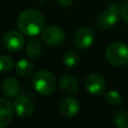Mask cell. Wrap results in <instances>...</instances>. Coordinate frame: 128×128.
Listing matches in <instances>:
<instances>
[{
	"instance_id": "obj_5",
	"label": "cell",
	"mask_w": 128,
	"mask_h": 128,
	"mask_svg": "<svg viewBox=\"0 0 128 128\" xmlns=\"http://www.w3.org/2000/svg\"><path fill=\"white\" fill-rule=\"evenodd\" d=\"M42 40L49 46H59L65 40V32L64 30L56 25H51L43 29L42 31Z\"/></svg>"
},
{
	"instance_id": "obj_4",
	"label": "cell",
	"mask_w": 128,
	"mask_h": 128,
	"mask_svg": "<svg viewBox=\"0 0 128 128\" xmlns=\"http://www.w3.org/2000/svg\"><path fill=\"white\" fill-rule=\"evenodd\" d=\"M120 16V7L118 3H111L103 12H101L96 18V27L100 30L110 29L115 25Z\"/></svg>"
},
{
	"instance_id": "obj_19",
	"label": "cell",
	"mask_w": 128,
	"mask_h": 128,
	"mask_svg": "<svg viewBox=\"0 0 128 128\" xmlns=\"http://www.w3.org/2000/svg\"><path fill=\"white\" fill-rule=\"evenodd\" d=\"M13 68V59L9 55H0V72L6 73Z\"/></svg>"
},
{
	"instance_id": "obj_20",
	"label": "cell",
	"mask_w": 128,
	"mask_h": 128,
	"mask_svg": "<svg viewBox=\"0 0 128 128\" xmlns=\"http://www.w3.org/2000/svg\"><path fill=\"white\" fill-rule=\"evenodd\" d=\"M120 17L124 22L128 24V2L120 8Z\"/></svg>"
},
{
	"instance_id": "obj_14",
	"label": "cell",
	"mask_w": 128,
	"mask_h": 128,
	"mask_svg": "<svg viewBox=\"0 0 128 128\" xmlns=\"http://www.w3.org/2000/svg\"><path fill=\"white\" fill-rule=\"evenodd\" d=\"M16 73L22 77H28L30 76L34 71V65L31 61L27 59H21L19 60L15 65Z\"/></svg>"
},
{
	"instance_id": "obj_15",
	"label": "cell",
	"mask_w": 128,
	"mask_h": 128,
	"mask_svg": "<svg viewBox=\"0 0 128 128\" xmlns=\"http://www.w3.org/2000/svg\"><path fill=\"white\" fill-rule=\"evenodd\" d=\"M42 51V44L38 39H31L26 45V55L29 58H38Z\"/></svg>"
},
{
	"instance_id": "obj_9",
	"label": "cell",
	"mask_w": 128,
	"mask_h": 128,
	"mask_svg": "<svg viewBox=\"0 0 128 128\" xmlns=\"http://www.w3.org/2000/svg\"><path fill=\"white\" fill-rule=\"evenodd\" d=\"M12 105H13L14 112L17 114V116L22 117V118L30 117L34 112L33 102L28 97H25V96L16 97Z\"/></svg>"
},
{
	"instance_id": "obj_18",
	"label": "cell",
	"mask_w": 128,
	"mask_h": 128,
	"mask_svg": "<svg viewBox=\"0 0 128 128\" xmlns=\"http://www.w3.org/2000/svg\"><path fill=\"white\" fill-rule=\"evenodd\" d=\"M79 63V55L74 50H69L64 55V64L67 67H74Z\"/></svg>"
},
{
	"instance_id": "obj_16",
	"label": "cell",
	"mask_w": 128,
	"mask_h": 128,
	"mask_svg": "<svg viewBox=\"0 0 128 128\" xmlns=\"http://www.w3.org/2000/svg\"><path fill=\"white\" fill-rule=\"evenodd\" d=\"M113 122L119 128H128V112L118 110L113 115Z\"/></svg>"
},
{
	"instance_id": "obj_11",
	"label": "cell",
	"mask_w": 128,
	"mask_h": 128,
	"mask_svg": "<svg viewBox=\"0 0 128 128\" xmlns=\"http://www.w3.org/2000/svg\"><path fill=\"white\" fill-rule=\"evenodd\" d=\"M13 105L6 98L0 97V128L8 126L13 119Z\"/></svg>"
},
{
	"instance_id": "obj_13",
	"label": "cell",
	"mask_w": 128,
	"mask_h": 128,
	"mask_svg": "<svg viewBox=\"0 0 128 128\" xmlns=\"http://www.w3.org/2000/svg\"><path fill=\"white\" fill-rule=\"evenodd\" d=\"M1 91L5 96H7L9 98L16 97L20 91L19 82L17 81L16 78H14L12 76L6 77L1 84Z\"/></svg>"
},
{
	"instance_id": "obj_8",
	"label": "cell",
	"mask_w": 128,
	"mask_h": 128,
	"mask_svg": "<svg viewBox=\"0 0 128 128\" xmlns=\"http://www.w3.org/2000/svg\"><path fill=\"white\" fill-rule=\"evenodd\" d=\"M24 43H25L24 36L22 35L21 32L16 30L8 31L3 37V45L5 49L11 52L20 50L24 46Z\"/></svg>"
},
{
	"instance_id": "obj_2",
	"label": "cell",
	"mask_w": 128,
	"mask_h": 128,
	"mask_svg": "<svg viewBox=\"0 0 128 128\" xmlns=\"http://www.w3.org/2000/svg\"><path fill=\"white\" fill-rule=\"evenodd\" d=\"M32 84L39 94L43 96H48L52 94L56 88V79L50 71L38 70L33 75Z\"/></svg>"
},
{
	"instance_id": "obj_7",
	"label": "cell",
	"mask_w": 128,
	"mask_h": 128,
	"mask_svg": "<svg viewBox=\"0 0 128 128\" xmlns=\"http://www.w3.org/2000/svg\"><path fill=\"white\" fill-rule=\"evenodd\" d=\"M73 44L79 49H86L93 44L94 32L88 27H81L73 34Z\"/></svg>"
},
{
	"instance_id": "obj_12",
	"label": "cell",
	"mask_w": 128,
	"mask_h": 128,
	"mask_svg": "<svg viewBox=\"0 0 128 128\" xmlns=\"http://www.w3.org/2000/svg\"><path fill=\"white\" fill-rule=\"evenodd\" d=\"M59 86L63 92L69 95L75 94L79 89V83L77 79L69 74H64L60 77L59 80Z\"/></svg>"
},
{
	"instance_id": "obj_10",
	"label": "cell",
	"mask_w": 128,
	"mask_h": 128,
	"mask_svg": "<svg viewBox=\"0 0 128 128\" xmlns=\"http://www.w3.org/2000/svg\"><path fill=\"white\" fill-rule=\"evenodd\" d=\"M58 108L61 115H63L66 118H71L79 112L80 105L76 98L71 96H66L59 101Z\"/></svg>"
},
{
	"instance_id": "obj_3",
	"label": "cell",
	"mask_w": 128,
	"mask_h": 128,
	"mask_svg": "<svg viewBox=\"0 0 128 128\" xmlns=\"http://www.w3.org/2000/svg\"><path fill=\"white\" fill-rule=\"evenodd\" d=\"M105 57L113 66H124L128 64V45L122 42L111 43L106 48Z\"/></svg>"
},
{
	"instance_id": "obj_21",
	"label": "cell",
	"mask_w": 128,
	"mask_h": 128,
	"mask_svg": "<svg viewBox=\"0 0 128 128\" xmlns=\"http://www.w3.org/2000/svg\"><path fill=\"white\" fill-rule=\"evenodd\" d=\"M56 2L60 7L66 8V7H69L73 3V0H56Z\"/></svg>"
},
{
	"instance_id": "obj_1",
	"label": "cell",
	"mask_w": 128,
	"mask_h": 128,
	"mask_svg": "<svg viewBox=\"0 0 128 128\" xmlns=\"http://www.w3.org/2000/svg\"><path fill=\"white\" fill-rule=\"evenodd\" d=\"M17 24L23 34L35 36L43 31L45 26V17L40 11L29 8L23 10L19 14Z\"/></svg>"
},
{
	"instance_id": "obj_17",
	"label": "cell",
	"mask_w": 128,
	"mask_h": 128,
	"mask_svg": "<svg viewBox=\"0 0 128 128\" xmlns=\"http://www.w3.org/2000/svg\"><path fill=\"white\" fill-rule=\"evenodd\" d=\"M105 101L110 106H120L123 102V99H122L121 94L118 91L110 90L105 95Z\"/></svg>"
},
{
	"instance_id": "obj_6",
	"label": "cell",
	"mask_w": 128,
	"mask_h": 128,
	"mask_svg": "<svg viewBox=\"0 0 128 128\" xmlns=\"http://www.w3.org/2000/svg\"><path fill=\"white\" fill-rule=\"evenodd\" d=\"M84 83L86 90L94 96H98L102 94L106 88V82L103 76L96 72H92L88 74L85 78Z\"/></svg>"
}]
</instances>
